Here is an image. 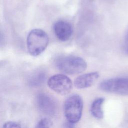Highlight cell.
<instances>
[{"instance_id":"52a82bcc","label":"cell","mask_w":128,"mask_h":128,"mask_svg":"<svg viewBox=\"0 0 128 128\" xmlns=\"http://www.w3.org/2000/svg\"><path fill=\"white\" fill-rule=\"evenodd\" d=\"M54 30L56 38L62 42L68 40L72 34V28L68 22L64 20H59L55 23Z\"/></svg>"},{"instance_id":"5b68a950","label":"cell","mask_w":128,"mask_h":128,"mask_svg":"<svg viewBox=\"0 0 128 128\" xmlns=\"http://www.w3.org/2000/svg\"><path fill=\"white\" fill-rule=\"evenodd\" d=\"M48 85L52 90L62 96L69 94L72 88L71 80L62 74L52 76L48 80Z\"/></svg>"},{"instance_id":"30bf717a","label":"cell","mask_w":128,"mask_h":128,"mask_svg":"<svg viewBox=\"0 0 128 128\" xmlns=\"http://www.w3.org/2000/svg\"><path fill=\"white\" fill-rule=\"evenodd\" d=\"M45 74L43 73L38 74L33 77L30 80V84L35 86L41 84L45 80Z\"/></svg>"},{"instance_id":"7a4b0ae2","label":"cell","mask_w":128,"mask_h":128,"mask_svg":"<svg viewBox=\"0 0 128 128\" xmlns=\"http://www.w3.org/2000/svg\"><path fill=\"white\" fill-rule=\"evenodd\" d=\"M58 69L68 74H76L86 70L87 64L82 58L67 56L60 58L56 62Z\"/></svg>"},{"instance_id":"ba28073f","label":"cell","mask_w":128,"mask_h":128,"mask_svg":"<svg viewBox=\"0 0 128 128\" xmlns=\"http://www.w3.org/2000/svg\"><path fill=\"white\" fill-rule=\"evenodd\" d=\"M99 76L100 74L98 72H92L81 75L74 80V86L78 89L88 88L96 81Z\"/></svg>"},{"instance_id":"8992f818","label":"cell","mask_w":128,"mask_h":128,"mask_svg":"<svg viewBox=\"0 0 128 128\" xmlns=\"http://www.w3.org/2000/svg\"><path fill=\"white\" fill-rule=\"evenodd\" d=\"M36 104L39 110L46 116H54L56 112L55 102L50 96L45 94H40L38 96Z\"/></svg>"},{"instance_id":"3957f363","label":"cell","mask_w":128,"mask_h":128,"mask_svg":"<svg viewBox=\"0 0 128 128\" xmlns=\"http://www.w3.org/2000/svg\"><path fill=\"white\" fill-rule=\"evenodd\" d=\"M83 110V101L78 94H72L66 100L64 104V115L68 122L76 124L80 120Z\"/></svg>"},{"instance_id":"277c9868","label":"cell","mask_w":128,"mask_h":128,"mask_svg":"<svg viewBox=\"0 0 128 128\" xmlns=\"http://www.w3.org/2000/svg\"><path fill=\"white\" fill-rule=\"evenodd\" d=\"M104 92L121 96H128V78H113L102 82L100 86Z\"/></svg>"},{"instance_id":"8fae6325","label":"cell","mask_w":128,"mask_h":128,"mask_svg":"<svg viewBox=\"0 0 128 128\" xmlns=\"http://www.w3.org/2000/svg\"><path fill=\"white\" fill-rule=\"evenodd\" d=\"M52 122L48 118H42L37 124V128H50L52 126Z\"/></svg>"},{"instance_id":"6da1fadb","label":"cell","mask_w":128,"mask_h":128,"mask_svg":"<svg viewBox=\"0 0 128 128\" xmlns=\"http://www.w3.org/2000/svg\"><path fill=\"white\" fill-rule=\"evenodd\" d=\"M49 38L47 34L42 30L34 29L28 34L26 45L28 52L34 56L42 53L47 48Z\"/></svg>"},{"instance_id":"9c48e42d","label":"cell","mask_w":128,"mask_h":128,"mask_svg":"<svg viewBox=\"0 0 128 128\" xmlns=\"http://www.w3.org/2000/svg\"><path fill=\"white\" fill-rule=\"evenodd\" d=\"M104 98H100L95 100L92 104L90 108L91 114L94 117L97 119H102L104 117L103 104Z\"/></svg>"},{"instance_id":"7c38bea8","label":"cell","mask_w":128,"mask_h":128,"mask_svg":"<svg viewBox=\"0 0 128 128\" xmlns=\"http://www.w3.org/2000/svg\"><path fill=\"white\" fill-rule=\"evenodd\" d=\"M3 126L4 128H20L21 126L20 124L14 122H7L4 124Z\"/></svg>"}]
</instances>
